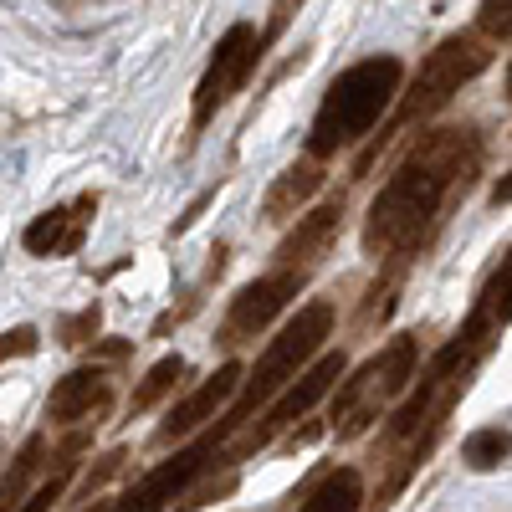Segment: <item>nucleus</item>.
I'll return each instance as SVG.
<instances>
[{
	"instance_id": "obj_6",
	"label": "nucleus",
	"mask_w": 512,
	"mask_h": 512,
	"mask_svg": "<svg viewBox=\"0 0 512 512\" xmlns=\"http://www.w3.org/2000/svg\"><path fill=\"white\" fill-rule=\"evenodd\" d=\"M262 52H267V36H256L251 21H236L216 41V52H210V62H205V77H200V88H195V108H190V128H195V134L246 88V77L256 72Z\"/></svg>"
},
{
	"instance_id": "obj_22",
	"label": "nucleus",
	"mask_w": 512,
	"mask_h": 512,
	"mask_svg": "<svg viewBox=\"0 0 512 512\" xmlns=\"http://www.w3.org/2000/svg\"><path fill=\"white\" fill-rule=\"evenodd\" d=\"M492 205H497V210H502V205H512V164H507V175L492 185Z\"/></svg>"
},
{
	"instance_id": "obj_14",
	"label": "nucleus",
	"mask_w": 512,
	"mask_h": 512,
	"mask_svg": "<svg viewBox=\"0 0 512 512\" xmlns=\"http://www.w3.org/2000/svg\"><path fill=\"white\" fill-rule=\"evenodd\" d=\"M512 323V246H507V256L492 267V277L482 282V292H477V308H472V318H466V338H477V344H492V338L502 333Z\"/></svg>"
},
{
	"instance_id": "obj_11",
	"label": "nucleus",
	"mask_w": 512,
	"mask_h": 512,
	"mask_svg": "<svg viewBox=\"0 0 512 512\" xmlns=\"http://www.w3.org/2000/svg\"><path fill=\"white\" fill-rule=\"evenodd\" d=\"M241 384H246V369L241 364H221L216 374L200 384V390H190L175 410H169V420L159 425V441H180V436L200 431L205 420H216V410H226L241 395Z\"/></svg>"
},
{
	"instance_id": "obj_3",
	"label": "nucleus",
	"mask_w": 512,
	"mask_h": 512,
	"mask_svg": "<svg viewBox=\"0 0 512 512\" xmlns=\"http://www.w3.org/2000/svg\"><path fill=\"white\" fill-rule=\"evenodd\" d=\"M487 67H492V41H487V36H466V31H461V36H446L441 47L420 62V72L405 82L395 113L379 123V139L364 149L359 175L369 169V159L379 154V144H390L395 134H405V128H415V123H425V118H436L441 108H451V98L466 88V82H477Z\"/></svg>"
},
{
	"instance_id": "obj_15",
	"label": "nucleus",
	"mask_w": 512,
	"mask_h": 512,
	"mask_svg": "<svg viewBox=\"0 0 512 512\" xmlns=\"http://www.w3.org/2000/svg\"><path fill=\"white\" fill-rule=\"evenodd\" d=\"M318 190H323V169H318V159L282 169V175H277V185L267 190V221H292L297 210H303V205H308Z\"/></svg>"
},
{
	"instance_id": "obj_20",
	"label": "nucleus",
	"mask_w": 512,
	"mask_h": 512,
	"mask_svg": "<svg viewBox=\"0 0 512 512\" xmlns=\"http://www.w3.org/2000/svg\"><path fill=\"white\" fill-rule=\"evenodd\" d=\"M62 492H67V472H57L52 482H41V487H36V492H31V497H26L16 512H52V507L62 502Z\"/></svg>"
},
{
	"instance_id": "obj_4",
	"label": "nucleus",
	"mask_w": 512,
	"mask_h": 512,
	"mask_svg": "<svg viewBox=\"0 0 512 512\" xmlns=\"http://www.w3.org/2000/svg\"><path fill=\"white\" fill-rule=\"evenodd\" d=\"M328 333H333V303H303L282 328H277V338L262 349V359H256V369L246 374V384H241V395H236V405H231V415H226V425H221V436L226 431H236V425H246L251 420V410L256 405H272L287 384L297 379V369H308L318 354H323V344H328Z\"/></svg>"
},
{
	"instance_id": "obj_19",
	"label": "nucleus",
	"mask_w": 512,
	"mask_h": 512,
	"mask_svg": "<svg viewBox=\"0 0 512 512\" xmlns=\"http://www.w3.org/2000/svg\"><path fill=\"white\" fill-rule=\"evenodd\" d=\"M477 31L487 41H512V0H482L477 6Z\"/></svg>"
},
{
	"instance_id": "obj_5",
	"label": "nucleus",
	"mask_w": 512,
	"mask_h": 512,
	"mask_svg": "<svg viewBox=\"0 0 512 512\" xmlns=\"http://www.w3.org/2000/svg\"><path fill=\"white\" fill-rule=\"evenodd\" d=\"M415 364H420V344L410 333L390 338L379 354H369L344 384H338V395H333V420H338V431L344 436H359L364 425L410 390V379H415Z\"/></svg>"
},
{
	"instance_id": "obj_9",
	"label": "nucleus",
	"mask_w": 512,
	"mask_h": 512,
	"mask_svg": "<svg viewBox=\"0 0 512 512\" xmlns=\"http://www.w3.org/2000/svg\"><path fill=\"white\" fill-rule=\"evenodd\" d=\"M216 446H221V431L216 436H205L200 446H185V451H175L164 466H154V472L128 492V497H118L108 512H164L169 502H175L200 472H205V461L216 456Z\"/></svg>"
},
{
	"instance_id": "obj_23",
	"label": "nucleus",
	"mask_w": 512,
	"mask_h": 512,
	"mask_svg": "<svg viewBox=\"0 0 512 512\" xmlns=\"http://www.w3.org/2000/svg\"><path fill=\"white\" fill-rule=\"evenodd\" d=\"M507 98H512V62H507Z\"/></svg>"
},
{
	"instance_id": "obj_17",
	"label": "nucleus",
	"mask_w": 512,
	"mask_h": 512,
	"mask_svg": "<svg viewBox=\"0 0 512 512\" xmlns=\"http://www.w3.org/2000/svg\"><path fill=\"white\" fill-rule=\"evenodd\" d=\"M507 456H512V431H502V425H482V431H472L461 446V461L472 466V472H497Z\"/></svg>"
},
{
	"instance_id": "obj_13",
	"label": "nucleus",
	"mask_w": 512,
	"mask_h": 512,
	"mask_svg": "<svg viewBox=\"0 0 512 512\" xmlns=\"http://www.w3.org/2000/svg\"><path fill=\"white\" fill-rule=\"evenodd\" d=\"M108 400H113V384H108V374H103V369H72L67 379H57L47 415H52L57 425H77V420L98 415Z\"/></svg>"
},
{
	"instance_id": "obj_7",
	"label": "nucleus",
	"mask_w": 512,
	"mask_h": 512,
	"mask_svg": "<svg viewBox=\"0 0 512 512\" xmlns=\"http://www.w3.org/2000/svg\"><path fill=\"white\" fill-rule=\"evenodd\" d=\"M344 354H338V349H328V354H318L303 374H297L292 384H287V390L272 400V410H267V420L262 425H256V431H246V441H241V451H256V446H267V441H277L282 431H287V425H297V420H303L328 390H333V384L338 379H344Z\"/></svg>"
},
{
	"instance_id": "obj_21",
	"label": "nucleus",
	"mask_w": 512,
	"mask_h": 512,
	"mask_svg": "<svg viewBox=\"0 0 512 512\" xmlns=\"http://www.w3.org/2000/svg\"><path fill=\"white\" fill-rule=\"evenodd\" d=\"M31 349H36V333H31V328L6 333V359H11V354H31Z\"/></svg>"
},
{
	"instance_id": "obj_18",
	"label": "nucleus",
	"mask_w": 512,
	"mask_h": 512,
	"mask_svg": "<svg viewBox=\"0 0 512 512\" xmlns=\"http://www.w3.org/2000/svg\"><path fill=\"white\" fill-rule=\"evenodd\" d=\"M180 379H185V359H180V354H164V359L144 374V384L134 390V410H154L164 395L180 390Z\"/></svg>"
},
{
	"instance_id": "obj_2",
	"label": "nucleus",
	"mask_w": 512,
	"mask_h": 512,
	"mask_svg": "<svg viewBox=\"0 0 512 512\" xmlns=\"http://www.w3.org/2000/svg\"><path fill=\"white\" fill-rule=\"evenodd\" d=\"M400 93H405V62L390 57V52L344 67L328 82V93H323V103L308 123V159L323 164L333 154L364 144L374 128L395 113Z\"/></svg>"
},
{
	"instance_id": "obj_16",
	"label": "nucleus",
	"mask_w": 512,
	"mask_h": 512,
	"mask_svg": "<svg viewBox=\"0 0 512 512\" xmlns=\"http://www.w3.org/2000/svg\"><path fill=\"white\" fill-rule=\"evenodd\" d=\"M364 507V477L354 472V466H338L333 477H323L297 512H359Z\"/></svg>"
},
{
	"instance_id": "obj_8",
	"label": "nucleus",
	"mask_w": 512,
	"mask_h": 512,
	"mask_svg": "<svg viewBox=\"0 0 512 512\" xmlns=\"http://www.w3.org/2000/svg\"><path fill=\"white\" fill-rule=\"evenodd\" d=\"M308 287V272H297V267H272L262 272L256 282H246L236 297H231V338H256V333H267L277 323V313H287V303L297 292Z\"/></svg>"
},
{
	"instance_id": "obj_1",
	"label": "nucleus",
	"mask_w": 512,
	"mask_h": 512,
	"mask_svg": "<svg viewBox=\"0 0 512 512\" xmlns=\"http://www.w3.org/2000/svg\"><path fill=\"white\" fill-rule=\"evenodd\" d=\"M482 169V134L472 123H451L420 134L400 164L390 169V180L379 185L364 216V251L369 256H405L415 246L431 241V231L446 221V210L456 195Z\"/></svg>"
},
{
	"instance_id": "obj_10",
	"label": "nucleus",
	"mask_w": 512,
	"mask_h": 512,
	"mask_svg": "<svg viewBox=\"0 0 512 512\" xmlns=\"http://www.w3.org/2000/svg\"><path fill=\"white\" fill-rule=\"evenodd\" d=\"M93 210H98V195H77L72 205H52V210H41V216L21 231V246L31 256H72L82 246V236H88L93 226Z\"/></svg>"
},
{
	"instance_id": "obj_12",
	"label": "nucleus",
	"mask_w": 512,
	"mask_h": 512,
	"mask_svg": "<svg viewBox=\"0 0 512 512\" xmlns=\"http://www.w3.org/2000/svg\"><path fill=\"white\" fill-rule=\"evenodd\" d=\"M338 221H344V200H323L318 210H303L297 216V226L282 236L277 246V267H297V272H308L318 262V251L338 236Z\"/></svg>"
}]
</instances>
